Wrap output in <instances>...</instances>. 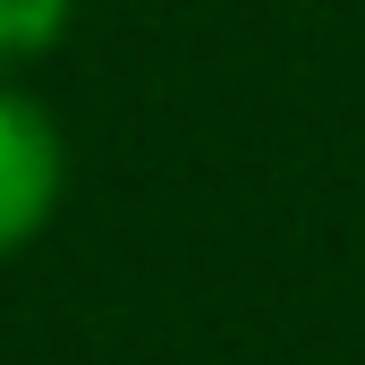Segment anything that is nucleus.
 Instances as JSON below:
<instances>
[{
    "label": "nucleus",
    "mask_w": 365,
    "mask_h": 365,
    "mask_svg": "<svg viewBox=\"0 0 365 365\" xmlns=\"http://www.w3.org/2000/svg\"><path fill=\"white\" fill-rule=\"evenodd\" d=\"M60 195H68V136H60L51 102L0 77V264L51 230Z\"/></svg>",
    "instance_id": "nucleus-1"
},
{
    "label": "nucleus",
    "mask_w": 365,
    "mask_h": 365,
    "mask_svg": "<svg viewBox=\"0 0 365 365\" xmlns=\"http://www.w3.org/2000/svg\"><path fill=\"white\" fill-rule=\"evenodd\" d=\"M68 17H77V0H0V77L43 60L68 34Z\"/></svg>",
    "instance_id": "nucleus-2"
}]
</instances>
